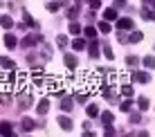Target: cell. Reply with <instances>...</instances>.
<instances>
[{"label":"cell","instance_id":"obj_19","mask_svg":"<svg viewBox=\"0 0 155 137\" xmlns=\"http://www.w3.org/2000/svg\"><path fill=\"white\" fill-rule=\"evenodd\" d=\"M144 67L155 70V56H144Z\"/></svg>","mask_w":155,"mask_h":137},{"label":"cell","instance_id":"obj_7","mask_svg":"<svg viewBox=\"0 0 155 137\" xmlns=\"http://www.w3.org/2000/svg\"><path fill=\"white\" fill-rule=\"evenodd\" d=\"M0 135H5V137L14 135V126L9 124V122H2V124H0Z\"/></svg>","mask_w":155,"mask_h":137},{"label":"cell","instance_id":"obj_26","mask_svg":"<svg viewBox=\"0 0 155 137\" xmlns=\"http://www.w3.org/2000/svg\"><path fill=\"white\" fill-rule=\"evenodd\" d=\"M104 56H106V59H108V61L113 59V47H110L108 43H104Z\"/></svg>","mask_w":155,"mask_h":137},{"label":"cell","instance_id":"obj_23","mask_svg":"<svg viewBox=\"0 0 155 137\" xmlns=\"http://www.w3.org/2000/svg\"><path fill=\"white\" fill-rule=\"evenodd\" d=\"M126 65L128 67H137L140 65V59H137V56H126Z\"/></svg>","mask_w":155,"mask_h":137},{"label":"cell","instance_id":"obj_38","mask_svg":"<svg viewBox=\"0 0 155 137\" xmlns=\"http://www.w3.org/2000/svg\"><path fill=\"white\" fill-rule=\"evenodd\" d=\"M153 50H155V45H153Z\"/></svg>","mask_w":155,"mask_h":137},{"label":"cell","instance_id":"obj_12","mask_svg":"<svg viewBox=\"0 0 155 137\" xmlns=\"http://www.w3.org/2000/svg\"><path fill=\"white\" fill-rule=\"evenodd\" d=\"M12 90H0V106H7L9 101H12Z\"/></svg>","mask_w":155,"mask_h":137},{"label":"cell","instance_id":"obj_37","mask_svg":"<svg viewBox=\"0 0 155 137\" xmlns=\"http://www.w3.org/2000/svg\"><path fill=\"white\" fill-rule=\"evenodd\" d=\"M126 5V0H115V7H124Z\"/></svg>","mask_w":155,"mask_h":137},{"label":"cell","instance_id":"obj_2","mask_svg":"<svg viewBox=\"0 0 155 137\" xmlns=\"http://www.w3.org/2000/svg\"><path fill=\"white\" fill-rule=\"evenodd\" d=\"M41 41H43V36H38V34H29V36H25V38L20 41V45H23V47H31V45L41 43Z\"/></svg>","mask_w":155,"mask_h":137},{"label":"cell","instance_id":"obj_11","mask_svg":"<svg viewBox=\"0 0 155 137\" xmlns=\"http://www.w3.org/2000/svg\"><path fill=\"white\" fill-rule=\"evenodd\" d=\"M0 27H5V29H12V27H14V20H12V16H0Z\"/></svg>","mask_w":155,"mask_h":137},{"label":"cell","instance_id":"obj_36","mask_svg":"<svg viewBox=\"0 0 155 137\" xmlns=\"http://www.w3.org/2000/svg\"><path fill=\"white\" fill-rule=\"evenodd\" d=\"M77 14H79V9H77V7H70V9H68V18H74Z\"/></svg>","mask_w":155,"mask_h":137},{"label":"cell","instance_id":"obj_22","mask_svg":"<svg viewBox=\"0 0 155 137\" xmlns=\"http://www.w3.org/2000/svg\"><path fill=\"white\" fill-rule=\"evenodd\" d=\"M85 113H88V117H97V115H99V108L94 106V103H90V106L85 108Z\"/></svg>","mask_w":155,"mask_h":137},{"label":"cell","instance_id":"obj_24","mask_svg":"<svg viewBox=\"0 0 155 137\" xmlns=\"http://www.w3.org/2000/svg\"><path fill=\"white\" fill-rule=\"evenodd\" d=\"M142 38H144V36H142V31H133V34L128 36V41H130V43H140Z\"/></svg>","mask_w":155,"mask_h":137},{"label":"cell","instance_id":"obj_39","mask_svg":"<svg viewBox=\"0 0 155 137\" xmlns=\"http://www.w3.org/2000/svg\"><path fill=\"white\" fill-rule=\"evenodd\" d=\"M63 2H65V0H63Z\"/></svg>","mask_w":155,"mask_h":137},{"label":"cell","instance_id":"obj_16","mask_svg":"<svg viewBox=\"0 0 155 137\" xmlns=\"http://www.w3.org/2000/svg\"><path fill=\"white\" fill-rule=\"evenodd\" d=\"M0 65H2L5 70H16V63H14L12 59H5V56L0 59Z\"/></svg>","mask_w":155,"mask_h":137},{"label":"cell","instance_id":"obj_20","mask_svg":"<svg viewBox=\"0 0 155 137\" xmlns=\"http://www.w3.org/2000/svg\"><path fill=\"white\" fill-rule=\"evenodd\" d=\"M97 31H101V34H110V23H106V20H101Z\"/></svg>","mask_w":155,"mask_h":137},{"label":"cell","instance_id":"obj_29","mask_svg":"<svg viewBox=\"0 0 155 137\" xmlns=\"http://www.w3.org/2000/svg\"><path fill=\"white\" fill-rule=\"evenodd\" d=\"M137 106H140V110H146L148 108V99L146 97H140V99H137Z\"/></svg>","mask_w":155,"mask_h":137},{"label":"cell","instance_id":"obj_27","mask_svg":"<svg viewBox=\"0 0 155 137\" xmlns=\"http://www.w3.org/2000/svg\"><path fill=\"white\" fill-rule=\"evenodd\" d=\"M56 45L58 47H68V36H63V34L56 36Z\"/></svg>","mask_w":155,"mask_h":137},{"label":"cell","instance_id":"obj_34","mask_svg":"<svg viewBox=\"0 0 155 137\" xmlns=\"http://www.w3.org/2000/svg\"><path fill=\"white\" fill-rule=\"evenodd\" d=\"M58 9H61L58 2H47V11H58Z\"/></svg>","mask_w":155,"mask_h":137},{"label":"cell","instance_id":"obj_6","mask_svg":"<svg viewBox=\"0 0 155 137\" xmlns=\"http://www.w3.org/2000/svg\"><path fill=\"white\" fill-rule=\"evenodd\" d=\"M20 128H23L25 133H31V130L36 128V122H34V119H29V117H25L23 122H20Z\"/></svg>","mask_w":155,"mask_h":137},{"label":"cell","instance_id":"obj_31","mask_svg":"<svg viewBox=\"0 0 155 137\" xmlns=\"http://www.w3.org/2000/svg\"><path fill=\"white\" fill-rule=\"evenodd\" d=\"M130 108H133V101H130V97H128L126 101H121V110H124V113H128Z\"/></svg>","mask_w":155,"mask_h":137},{"label":"cell","instance_id":"obj_21","mask_svg":"<svg viewBox=\"0 0 155 137\" xmlns=\"http://www.w3.org/2000/svg\"><path fill=\"white\" fill-rule=\"evenodd\" d=\"M142 16H144V18H148V20H153V23H155V11H151V9H148V7H142Z\"/></svg>","mask_w":155,"mask_h":137},{"label":"cell","instance_id":"obj_33","mask_svg":"<svg viewBox=\"0 0 155 137\" xmlns=\"http://www.w3.org/2000/svg\"><path fill=\"white\" fill-rule=\"evenodd\" d=\"M70 31H72V34H79V31H81V25L72 20V23H70Z\"/></svg>","mask_w":155,"mask_h":137},{"label":"cell","instance_id":"obj_4","mask_svg":"<svg viewBox=\"0 0 155 137\" xmlns=\"http://www.w3.org/2000/svg\"><path fill=\"white\" fill-rule=\"evenodd\" d=\"M16 45H18V38L14 34H5V47L7 50H16Z\"/></svg>","mask_w":155,"mask_h":137},{"label":"cell","instance_id":"obj_28","mask_svg":"<svg viewBox=\"0 0 155 137\" xmlns=\"http://www.w3.org/2000/svg\"><path fill=\"white\" fill-rule=\"evenodd\" d=\"M65 65L70 67V70H74V67H77V59H74V56H65Z\"/></svg>","mask_w":155,"mask_h":137},{"label":"cell","instance_id":"obj_14","mask_svg":"<svg viewBox=\"0 0 155 137\" xmlns=\"http://www.w3.org/2000/svg\"><path fill=\"white\" fill-rule=\"evenodd\" d=\"M104 18H106V20H117V9H115V7H108V9L104 11Z\"/></svg>","mask_w":155,"mask_h":137},{"label":"cell","instance_id":"obj_35","mask_svg":"<svg viewBox=\"0 0 155 137\" xmlns=\"http://www.w3.org/2000/svg\"><path fill=\"white\" fill-rule=\"evenodd\" d=\"M88 5H90V9H99L101 0H88Z\"/></svg>","mask_w":155,"mask_h":137},{"label":"cell","instance_id":"obj_30","mask_svg":"<svg viewBox=\"0 0 155 137\" xmlns=\"http://www.w3.org/2000/svg\"><path fill=\"white\" fill-rule=\"evenodd\" d=\"M142 122V113H130V124H140Z\"/></svg>","mask_w":155,"mask_h":137},{"label":"cell","instance_id":"obj_13","mask_svg":"<svg viewBox=\"0 0 155 137\" xmlns=\"http://www.w3.org/2000/svg\"><path fill=\"white\" fill-rule=\"evenodd\" d=\"M23 18H25V25H29V27H38V23H36V20L29 16L27 9H23Z\"/></svg>","mask_w":155,"mask_h":137},{"label":"cell","instance_id":"obj_10","mask_svg":"<svg viewBox=\"0 0 155 137\" xmlns=\"http://www.w3.org/2000/svg\"><path fill=\"white\" fill-rule=\"evenodd\" d=\"M133 79H135L137 83H148L151 81V77H148L146 72H133Z\"/></svg>","mask_w":155,"mask_h":137},{"label":"cell","instance_id":"obj_9","mask_svg":"<svg viewBox=\"0 0 155 137\" xmlns=\"http://www.w3.org/2000/svg\"><path fill=\"white\" fill-rule=\"evenodd\" d=\"M117 27H119L121 31H124V29H133V20L130 18H119V20H117Z\"/></svg>","mask_w":155,"mask_h":137},{"label":"cell","instance_id":"obj_25","mask_svg":"<svg viewBox=\"0 0 155 137\" xmlns=\"http://www.w3.org/2000/svg\"><path fill=\"white\" fill-rule=\"evenodd\" d=\"M113 119H115L113 113H104V115H101V122H104V124H113Z\"/></svg>","mask_w":155,"mask_h":137},{"label":"cell","instance_id":"obj_5","mask_svg":"<svg viewBox=\"0 0 155 137\" xmlns=\"http://www.w3.org/2000/svg\"><path fill=\"white\" fill-rule=\"evenodd\" d=\"M56 124L61 126L63 130H72V119H70V117H65V115H61V117L56 119Z\"/></svg>","mask_w":155,"mask_h":137},{"label":"cell","instance_id":"obj_8","mask_svg":"<svg viewBox=\"0 0 155 137\" xmlns=\"http://www.w3.org/2000/svg\"><path fill=\"white\" fill-rule=\"evenodd\" d=\"M36 110H38V115H47V110H50V99H41Z\"/></svg>","mask_w":155,"mask_h":137},{"label":"cell","instance_id":"obj_32","mask_svg":"<svg viewBox=\"0 0 155 137\" xmlns=\"http://www.w3.org/2000/svg\"><path fill=\"white\" fill-rule=\"evenodd\" d=\"M124 97H133V88L130 86H121V90H119Z\"/></svg>","mask_w":155,"mask_h":137},{"label":"cell","instance_id":"obj_17","mask_svg":"<svg viewBox=\"0 0 155 137\" xmlns=\"http://www.w3.org/2000/svg\"><path fill=\"white\" fill-rule=\"evenodd\" d=\"M97 56H99V43L92 41V43H90V59H97Z\"/></svg>","mask_w":155,"mask_h":137},{"label":"cell","instance_id":"obj_15","mask_svg":"<svg viewBox=\"0 0 155 137\" xmlns=\"http://www.w3.org/2000/svg\"><path fill=\"white\" fill-rule=\"evenodd\" d=\"M83 34L88 36L90 41H94V38H97V27H92V25H88V27L83 29Z\"/></svg>","mask_w":155,"mask_h":137},{"label":"cell","instance_id":"obj_3","mask_svg":"<svg viewBox=\"0 0 155 137\" xmlns=\"http://www.w3.org/2000/svg\"><path fill=\"white\" fill-rule=\"evenodd\" d=\"M72 108H74V99L72 97H63L61 99V110L63 113H72Z\"/></svg>","mask_w":155,"mask_h":137},{"label":"cell","instance_id":"obj_18","mask_svg":"<svg viewBox=\"0 0 155 137\" xmlns=\"http://www.w3.org/2000/svg\"><path fill=\"white\" fill-rule=\"evenodd\" d=\"M72 47H74L77 52H81V50H85V41H83V38H74V41H72Z\"/></svg>","mask_w":155,"mask_h":137},{"label":"cell","instance_id":"obj_1","mask_svg":"<svg viewBox=\"0 0 155 137\" xmlns=\"http://www.w3.org/2000/svg\"><path fill=\"white\" fill-rule=\"evenodd\" d=\"M31 106V92L29 90H20L18 92V108L20 110H27Z\"/></svg>","mask_w":155,"mask_h":137}]
</instances>
